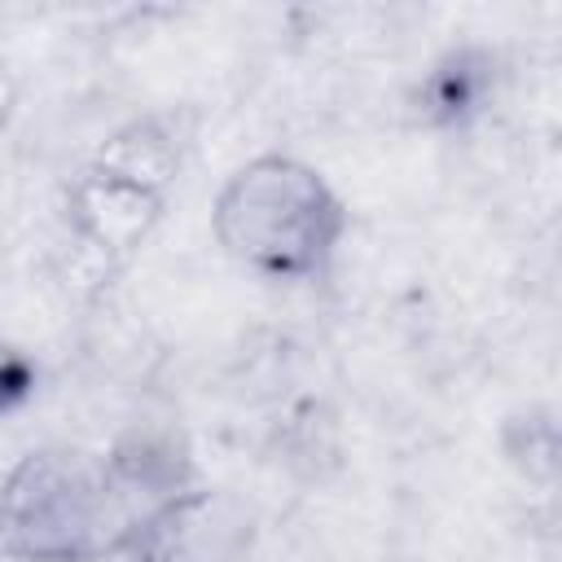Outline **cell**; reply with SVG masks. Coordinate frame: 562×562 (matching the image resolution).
<instances>
[{"mask_svg": "<svg viewBox=\"0 0 562 562\" xmlns=\"http://www.w3.org/2000/svg\"><path fill=\"white\" fill-rule=\"evenodd\" d=\"M189 492V457L158 435L110 452L35 448L0 483V553L13 562H105L132 553L145 522Z\"/></svg>", "mask_w": 562, "mask_h": 562, "instance_id": "cell-1", "label": "cell"}, {"mask_svg": "<svg viewBox=\"0 0 562 562\" xmlns=\"http://www.w3.org/2000/svg\"><path fill=\"white\" fill-rule=\"evenodd\" d=\"M211 228L241 268L277 281H316L347 233V206L316 167L263 154L228 176Z\"/></svg>", "mask_w": 562, "mask_h": 562, "instance_id": "cell-2", "label": "cell"}, {"mask_svg": "<svg viewBox=\"0 0 562 562\" xmlns=\"http://www.w3.org/2000/svg\"><path fill=\"white\" fill-rule=\"evenodd\" d=\"M158 149L162 140H149V132L136 127L79 176V184L70 189V233L88 250L123 263L149 237L162 215V184L171 171Z\"/></svg>", "mask_w": 562, "mask_h": 562, "instance_id": "cell-3", "label": "cell"}, {"mask_svg": "<svg viewBox=\"0 0 562 562\" xmlns=\"http://www.w3.org/2000/svg\"><path fill=\"white\" fill-rule=\"evenodd\" d=\"M237 549H241V518H233L220 496L189 487L145 522L127 558L132 562H233Z\"/></svg>", "mask_w": 562, "mask_h": 562, "instance_id": "cell-4", "label": "cell"}, {"mask_svg": "<svg viewBox=\"0 0 562 562\" xmlns=\"http://www.w3.org/2000/svg\"><path fill=\"white\" fill-rule=\"evenodd\" d=\"M479 92H483V75L470 70V57H465V53H457V57H448V61L426 79L422 101H426V110H430L435 119L452 123V119H461V114L479 101Z\"/></svg>", "mask_w": 562, "mask_h": 562, "instance_id": "cell-5", "label": "cell"}, {"mask_svg": "<svg viewBox=\"0 0 562 562\" xmlns=\"http://www.w3.org/2000/svg\"><path fill=\"white\" fill-rule=\"evenodd\" d=\"M31 386H35L31 360H26L22 351H13V347L0 342V413L18 408V404L31 395Z\"/></svg>", "mask_w": 562, "mask_h": 562, "instance_id": "cell-6", "label": "cell"}, {"mask_svg": "<svg viewBox=\"0 0 562 562\" xmlns=\"http://www.w3.org/2000/svg\"><path fill=\"white\" fill-rule=\"evenodd\" d=\"M13 97H18V92H13V75H9V66L0 61V127L9 123V110H13Z\"/></svg>", "mask_w": 562, "mask_h": 562, "instance_id": "cell-7", "label": "cell"}]
</instances>
